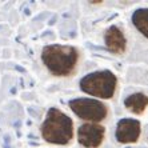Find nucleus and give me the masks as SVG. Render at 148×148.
<instances>
[{
    "instance_id": "obj_2",
    "label": "nucleus",
    "mask_w": 148,
    "mask_h": 148,
    "mask_svg": "<svg viewBox=\"0 0 148 148\" xmlns=\"http://www.w3.org/2000/svg\"><path fill=\"white\" fill-rule=\"evenodd\" d=\"M41 136L47 143L56 145H67L73 138V121L59 108L52 107L41 124Z\"/></svg>"
},
{
    "instance_id": "obj_9",
    "label": "nucleus",
    "mask_w": 148,
    "mask_h": 148,
    "mask_svg": "<svg viewBox=\"0 0 148 148\" xmlns=\"http://www.w3.org/2000/svg\"><path fill=\"white\" fill-rule=\"evenodd\" d=\"M132 24L148 39V8H138L132 14Z\"/></svg>"
},
{
    "instance_id": "obj_1",
    "label": "nucleus",
    "mask_w": 148,
    "mask_h": 148,
    "mask_svg": "<svg viewBox=\"0 0 148 148\" xmlns=\"http://www.w3.org/2000/svg\"><path fill=\"white\" fill-rule=\"evenodd\" d=\"M41 62L53 76L67 77L75 72L79 52L72 45H45L41 51Z\"/></svg>"
},
{
    "instance_id": "obj_5",
    "label": "nucleus",
    "mask_w": 148,
    "mask_h": 148,
    "mask_svg": "<svg viewBox=\"0 0 148 148\" xmlns=\"http://www.w3.org/2000/svg\"><path fill=\"white\" fill-rule=\"evenodd\" d=\"M106 128L101 124L84 123L77 130V141L84 148H99L104 140Z\"/></svg>"
},
{
    "instance_id": "obj_7",
    "label": "nucleus",
    "mask_w": 148,
    "mask_h": 148,
    "mask_svg": "<svg viewBox=\"0 0 148 148\" xmlns=\"http://www.w3.org/2000/svg\"><path fill=\"white\" fill-rule=\"evenodd\" d=\"M104 43L106 47L111 52L120 55L127 48V39L124 36L123 31L116 25H111L104 32Z\"/></svg>"
},
{
    "instance_id": "obj_4",
    "label": "nucleus",
    "mask_w": 148,
    "mask_h": 148,
    "mask_svg": "<svg viewBox=\"0 0 148 148\" xmlns=\"http://www.w3.org/2000/svg\"><path fill=\"white\" fill-rule=\"evenodd\" d=\"M68 106L77 117L91 123L99 124L108 115V107L103 101H99L96 99L77 97V99L69 100Z\"/></svg>"
},
{
    "instance_id": "obj_8",
    "label": "nucleus",
    "mask_w": 148,
    "mask_h": 148,
    "mask_svg": "<svg viewBox=\"0 0 148 148\" xmlns=\"http://www.w3.org/2000/svg\"><path fill=\"white\" fill-rule=\"evenodd\" d=\"M124 107L135 115H141L148 107V96L141 92L132 93L124 99Z\"/></svg>"
},
{
    "instance_id": "obj_3",
    "label": "nucleus",
    "mask_w": 148,
    "mask_h": 148,
    "mask_svg": "<svg viewBox=\"0 0 148 148\" xmlns=\"http://www.w3.org/2000/svg\"><path fill=\"white\" fill-rule=\"evenodd\" d=\"M80 90L91 96L100 99L114 97L117 87V77L110 69L95 71L86 75L80 80Z\"/></svg>"
},
{
    "instance_id": "obj_6",
    "label": "nucleus",
    "mask_w": 148,
    "mask_h": 148,
    "mask_svg": "<svg viewBox=\"0 0 148 148\" xmlns=\"http://www.w3.org/2000/svg\"><path fill=\"white\" fill-rule=\"evenodd\" d=\"M141 124L138 119H131V117H124L117 121L115 136L116 140L121 144H130V143H136L140 138Z\"/></svg>"
}]
</instances>
